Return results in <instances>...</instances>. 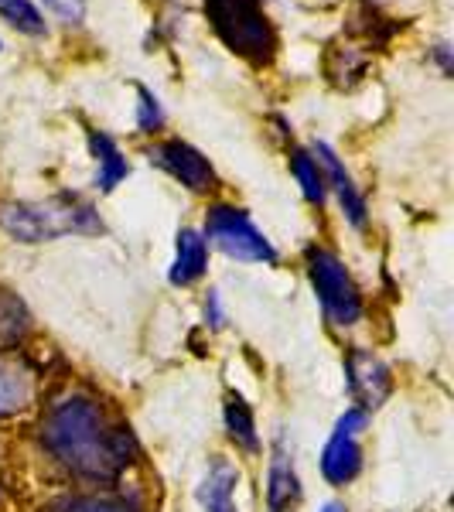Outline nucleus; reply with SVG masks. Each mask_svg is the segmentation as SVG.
Masks as SVG:
<instances>
[{"mask_svg":"<svg viewBox=\"0 0 454 512\" xmlns=\"http://www.w3.org/2000/svg\"><path fill=\"white\" fill-rule=\"evenodd\" d=\"M205 11L229 52L253 65H267L277 52V31L260 0H205Z\"/></svg>","mask_w":454,"mask_h":512,"instance_id":"3","label":"nucleus"},{"mask_svg":"<svg viewBox=\"0 0 454 512\" xmlns=\"http://www.w3.org/2000/svg\"><path fill=\"white\" fill-rule=\"evenodd\" d=\"M59 512H137V509L123 499H110V495H79V499H65Z\"/></svg>","mask_w":454,"mask_h":512,"instance_id":"18","label":"nucleus"},{"mask_svg":"<svg viewBox=\"0 0 454 512\" xmlns=\"http://www.w3.org/2000/svg\"><path fill=\"white\" fill-rule=\"evenodd\" d=\"M321 512H345V506H338V502H328V506L321 509Z\"/></svg>","mask_w":454,"mask_h":512,"instance_id":"24","label":"nucleus"},{"mask_svg":"<svg viewBox=\"0 0 454 512\" xmlns=\"http://www.w3.org/2000/svg\"><path fill=\"white\" fill-rule=\"evenodd\" d=\"M315 161H318L321 175H325V185L335 188V195H338V202H342V209H345V216H349V222L356 229H362V226H366V198L359 195L356 181H352L349 171L342 168L338 154L328 144H315Z\"/></svg>","mask_w":454,"mask_h":512,"instance_id":"9","label":"nucleus"},{"mask_svg":"<svg viewBox=\"0 0 454 512\" xmlns=\"http://www.w3.org/2000/svg\"><path fill=\"white\" fill-rule=\"evenodd\" d=\"M233 485H236V472L229 465H216L205 478L202 489V502L205 512H236V499H233Z\"/></svg>","mask_w":454,"mask_h":512,"instance_id":"14","label":"nucleus"},{"mask_svg":"<svg viewBox=\"0 0 454 512\" xmlns=\"http://www.w3.org/2000/svg\"><path fill=\"white\" fill-rule=\"evenodd\" d=\"M137 93H140V113H137V127L144 130V134H154V130L161 127V120H164L161 103H158V96H154L147 86H137Z\"/></svg>","mask_w":454,"mask_h":512,"instance_id":"19","label":"nucleus"},{"mask_svg":"<svg viewBox=\"0 0 454 512\" xmlns=\"http://www.w3.org/2000/svg\"><path fill=\"white\" fill-rule=\"evenodd\" d=\"M366 427V410H349L342 420L335 424L332 437L325 444L321 454V472L332 485H345L359 475L362 468V448H359V431Z\"/></svg>","mask_w":454,"mask_h":512,"instance_id":"6","label":"nucleus"},{"mask_svg":"<svg viewBox=\"0 0 454 512\" xmlns=\"http://www.w3.org/2000/svg\"><path fill=\"white\" fill-rule=\"evenodd\" d=\"M48 11L59 14L65 24H79L86 18V0H45Z\"/></svg>","mask_w":454,"mask_h":512,"instance_id":"20","label":"nucleus"},{"mask_svg":"<svg viewBox=\"0 0 454 512\" xmlns=\"http://www.w3.org/2000/svg\"><path fill=\"white\" fill-rule=\"evenodd\" d=\"M291 171H294V178L301 181V192L308 202H315L321 205L325 202V195H328V185H325V175H321V168H318V161L311 158L308 151H297L291 154Z\"/></svg>","mask_w":454,"mask_h":512,"instance_id":"17","label":"nucleus"},{"mask_svg":"<svg viewBox=\"0 0 454 512\" xmlns=\"http://www.w3.org/2000/svg\"><path fill=\"white\" fill-rule=\"evenodd\" d=\"M205 236L226 256L243 263H277V250L270 239L253 226V219L233 205H216L205 219Z\"/></svg>","mask_w":454,"mask_h":512,"instance_id":"5","label":"nucleus"},{"mask_svg":"<svg viewBox=\"0 0 454 512\" xmlns=\"http://www.w3.org/2000/svg\"><path fill=\"white\" fill-rule=\"evenodd\" d=\"M226 427H229V437L246 451H257L260 441H257V424H253V410L246 407L243 396L229 393L226 400Z\"/></svg>","mask_w":454,"mask_h":512,"instance_id":"15","label":"nucleus"},{"mask_svg":"<svg viewBox=\"0 0 454 512\" xmlns=\"http://www.w3.org/2000/svg\"><path fill=\"white\" fill-rule=\"evenodd\" d=\"M205 263H209V246H205L202 233L195 229H181L178 233V256L175 267H171V284L188 287L205 274Z\"/></svg>","mask_w":454,"mask_h":512,"instance_id":"11","label":"nucleus"},{"mask_svg":"<svg viewBox=\"0 0 454 512\" xmlns=\"http://www.w3.org/2000/svg\"><path fill=\"white\" fill-rule=\"evenodd\" d=\"M147 158H151V164L168 171L171 178H178L188 192H209V188H216V171H212V164L205 161L192 144H185V140L154 144L151 151H147Z\"/></svg>","mask_w":454,"mask_h":512,"instance_id":"7","label":"nucleus"},{"mask_svg":"<svg viewBox=\"0 0 454 512\" xmlns=\"http://www.w3.org/2000/svg\"><path fill=\"white\" fill-rule=\"evenodd\" d=\"M41 441L69 472L93 482H110L130 461V437L110 424L96 400L65 396L41 420Z\"/></svg>","mask_w":454,"mask_h":512,"instance_id":"1","label":"nucleus"},{"mask_svg":"<svg viewBox=\"0 0 454 512\" xmlns=\"http://www.w3.org/2000/svg\"><path fill=\"white\" fill-rule=\"evenodd\" d=\"M31 373L18 359H0V417L18 414L31 400Z\"/></svg>","mask_w":454,"mask_h":512,"instance_id":"12","label":"nucleus"},{"mask_svg":"<svg viewBox=\"0 0 454 512\" xmlns=\"http://www.w3.org/2000/svg\"><path fill=\"white\" fill-rule=\"evenodd\" d=\"M308 274L311 284L318 291V301L325 308V315L335 325H356L362 318V294L356 280L345 270V263L328 250H308Z\"/></svg>","mask_w":454,"mask_h":512,"instance_id":"4","label":"nucleus"},{"mask_svg":"<svg viewBox=\"0 0 454 512\" xmlns=\"http://www.w3.org/2000/svg\"><path fill=\"white\" fill-rule=\"evenodd\" d=\"M89 147H93L96 164H99L96 185L103 188V192H113V188H117L120 181L130 175V164H127V158H123L120 147L113 144V140L106 137V134H93V137H89Z\"/></svg>","mask_w":454,"mask_h":512,"instance_id":"13","label":"nucleus"},{"mask_svg":"<svg viewBox=\"0 0 454 512\" xmlns=\"http://www.w3.org/2000/svg\"><path fill=\"white\" fill-rule=\"evenodd\" d=\"M0 18L11 24V28H18L21 35H31V38L48 35V24L31 0H0Z\"/></svg>","mask_w":454,"mask_h":512,"instance_id":"16","label":"nucleus"},{"mask_svg":"<svg viewBox=\"0 0 454 512\" xmlns=\"http://www.w3.org/2000/svg\"><path fill=\"white\" fill-rule=\"evenodd\" d=\"M0 229L21 243H45L65 233H99L103 222L79 198H48V202H7L0 205Z\"/></svg>","mask_w":454,"mask_h":512,"instance_id":"2","label":"nucleus"},{"mask_svg":"<svg viewBox=\"0 0 454 512\" xmlns=\"http://www.w3.org/2000/svg\"><path fill=\"white\" fill-rule=\"evenodd\" d=\"M297 499H301V482H297L294 461L284 444H277L267 475V506L270 512H287L291 506H297Z\"/></svg>","mask_w":454,"mask_h":512,"instance_id":"10","label":"nucleus"},{"mask_svg":"<svg viewBox=\"0 0 454 512\" xmlns=\"http://www.w3.org/2000/svg\"><path fill=\"white\" fill-rule=\"evenodd\" d=\"M349 390L362 403L359 410H376L390 396V369L369 352L349 355Z\"/></svg>","mask_w":454,"mask_h":512,"instance_id":"8","label":"nucleus"},{"mask_svg":"<svg viewBox=\"0 0 454 512\" xmlns=\"http://www.w3.org/2000/svg\"><path fill=\"white\" fill-rule=\"evenodd\" d=\"M205 318H209L216 328L222 325V308H219V294H216V291H212V294H209V301H205Z\"/></svg>","mask_w":454,"mask_h":512,"instance_id":"22","label":"nucleus"},{"mask_svg":"<svg viewBox=\"0 0 454 512\" xmlns=\"http://www.w3.org/2000/svg\"><path fill=\"white\" fill-rule=\"evenodd\" d=\"M437 62H441V72L444 76H451V48L448 45H437Z\"/></svg>","mask_w":454,"mask_h":512,"instance_id":"23","label":"nucleus"},{"mask_svg":"<svg viewBox=\"0 0 454 512\" xmlns=\"http://www.w3.org/2000/svg\"><path fill=\"white\" fill-rule=\"evenodd\" d=\"M21 328V304L14 297L0 294V332L14 335Z\"/></svg>","mask_w":454,"mask_h":512,"instance_id":"21","label":"nucleus"}]
</instances>
